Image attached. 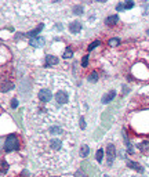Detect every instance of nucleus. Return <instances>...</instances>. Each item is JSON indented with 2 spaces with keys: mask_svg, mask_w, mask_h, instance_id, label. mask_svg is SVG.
Returning <instances> with one entry per match:
<instances>
[{
  "mask_svg": "<svg viewBox=\"0 0 149 177\" xmlns=\"http://www.w3.org/2000/svg\"><path fill=\"white\" fill-rule=\"evenodd\" d=\"M4 151L6 152H13V151H17L19 148V141H18V137L15 134H8L6 137V141H4Z\"/></svg>",
  "mask_w": 149,
  "mask_h": 177,
  "instance_id": "f257e3e1",
  "label": "nucleus"
},
{
  "mask_svg": "<svg viewBox=\"0 0 149 177\" xmlns=\"http://www.w3.org/2000/svg\"><path fill=\"white\" fill-rule=\"evenodd\" d=\"M115 156H116V148L113 144H108L106 147V163L109 166H112L113 160H115Z\"/></svg>",
  "mask_w": 149,
  "mask_h": 177,
  "instance_id": "f03ea898",
  "label": "nucleus"
},
{
  "mask_svg": "<svg viewBox=\"0 0 149 177\" xmlns=\"http://www.w3.org/2000/svg\"><path fill=\"white\" fill-rule=\"evenodd\" d=\"M115 96H116V91L115 90H109L108 93H105L104 96H102L101 102H102V104H108V102H110L113 98H115Z\"/></svg>",
  "mask_w": 149,
  "mask_h": 177,
  "instance_id": "7ed1b4c3",
  "label": "nucleus"
},
{
  "mask_svg": "<svg viewBox=\"0 0 149 177\" xmlns=\"http://www.w3.org/2000/svg\"><path fill=\"white\" fill-rule=\"evenodd\" d=\"M69 30H71L72 33H79L80 30H82V22H79V21H73V22H71L69 24Z\"/></svg>",
  "mask_w": 149,
  "mask_h": 177,
  "instance_id": "20e7f679",
  "label": "nucleus"
},
{
  "mask_svg": "<svg viewBox=\"0 0 149 177\" xmlns=\"http://www.w3.org/2000/svg\"><path fill=\"white\" fill-rule=\"evenodd\" d=\"M134 7V2H123V3H119L116 6V10L121 11V10H130V8Z\"/></svg>",
  "mask_w": 149,
  "mask_h": 177,
  "instance_id": "39448f33",
  "label": "nucleus"
},
{
  "mask_svg": "<svg viewBox=\"0 0 149 177\" xmlns=\"http://www.w3.org/2000/svg\"><path fill=\"white\" fill-rule=\"evenodd\" d=\"M59 64V58L55 55H46V65L47 66H52V65H58Z\"/></svg>",
  "mask_w": 149,
  "mask_h": 177,
  "instance_id": "423d86ee",
  "label": "nucleus"
},
{
  "mask_svg": "<svg viewBox=\"0 0 149 177\" xmlns=\"http://www.w3.org/2000/svg\"><path fill=\"white\" fill-rule=\"evenodd\" d=\"M29 44L33 47H41L44 44V39L40 37V36H37V37H32L29 40Z\"/></svg>",
  "mask_w": 149,
  "mask_h": 177,
  "instance_id": "0eeeda50",
  "label": "nucleus"
},
{
  "mask_svg": "<svg viewBox=\"0 0 149 177\" xmlns=\"http://www.w3.org/2000/svg\"><path fill=\"white\" fill-rule=\"evenodd\" d=\"M126 163H127V166H128V167L132 169V170H137V171H139V173H142V171H143V167H141V165H138L137 162H132V160H126Z\"/></svg>",
  "mask_w": 149,
  "mask_h": 177,
  "instance_id": "6e6552de",
  "label": "nucleus"
},
{
  "mask_svg": "<svg viewBox=\"0 0 149 177\" xmlns=\"http://www.w3.org/2000/svg\"><path fill=\"white\" fill-rule=\"evenodd\" d=\"M117 21H119V17L116 15V14H113V15H109L106 19H105V24L109 25V26H112V25H115Z\"/></svg>",
  "mask_w": 149,
  "mask_h": 177,
  "instance_id": "1a4fd4ad",
  "label": "nucleus"
},
{
  "mask_svg": "<svg viewBox=\"0 0 149 177\" xmlns=\"http://www.w3.org/2000/svg\"><path fill=\"white\" fill-rule=\"evenodd\" d=\"M43 26H44V25H43V24H40V25H39V28H36V29L30 30V32L28 33V36H29L30 39H32V37H37V35L40 33V30L43 29Z\"/></svg>",
  "mask_w": 149,
  "mask_h": 177,
  "instance_id": "9d476101",
  "label": "nucleus"
},
{
  "mask_svg": "<svg viewBox=\"0 0 149 177\" xmlns=\"http://www.w3.org/2000/svg\"><path fill=\"white\" fill-rule=\"evenodd\" d=\"M138 148H139L141 152H148L149 151V141H142V143L138 145Z\"/></svg>",
  "mask_w": 149,
  "mask_h": 177,
  "instance_id": "9b49d317",
  "label": "nucleus"
},
{
  "mask_svg": "<svg viewBox=\"0 0 149 177\" xmlns=\"http://www.w3.org/2000/svg\"><path fill=\"white\" fill-rule=\"evenodd\" d=\"M11 88H14V85L11 82H4L2 85V91H3V93H6V91H10Z\"/></svg>",
  "mask_w": 149,
  "mask_h": 177,
  "instance_id": "f8f14e48",
  "label": "nucleus"
},
{
  "mask_svg": "<svg viewBox=\"0 0 149 177\" xmlns=\"http://www.w3.org/2000/svg\"><path fill=\"white\" fill-rule=\"evenodd\" d=\"M88 152H90V148H88L87 144H84V145H82V148H80V155H82L83 158H86L88 155Z\"/></svg>",
  "mask_w": 149,
  "mask_h": 177,
  "instance_id": "ddd939ff",
  "label": "nucleus"
},
{
  "mask_svg": "<svg viewBox=\"0 0 149 177\" xmlns=\"http://www.w3.org/2000/svg\"><path fill=\"white\" fill-rule=\"evenodd\" d=\"M95 159H97V162H99V163L102 162V159H104V149H102V148H99L98 151H97Z\"/></svg>",
  "mask_w": 149,
  "mask_h": 177,
  "instance_id": "4468645a",
  "label": "nucleus"
},
{
  "mask_svg": "<svg viewBox=\"0 0 149 177\" xmlns=\"http://www.w3.org/2000/svg\"><path fill=\"white\" fill-rule=\"evenodd\" d=\"M123 138H124V143H126V145H127V149H128V152H130V154H132L131 144H130V141H128V137H127L126 132H123Z\"/></svg>",
  "mask_w": 149,
  "mask_h": 177,
  "instance_id": "2eb2a0df",
  "label": "nucleus"
},
{
  "mask_svg": "<svg viewBox=\"0 0 149 177\" xmlns=\"http://www.w3.org/2000/svg\"><path fill=\"white\" fill-rule=\"evenodd\" d=\"M72 55H73V51H72V49H71V47H66L65 51H63V54H62V57L68 60V58H71Z\"/></svg>",
  "mask_w": 149,
  "mask_h": 177,
  "instance_id": "dca6fc26",
  "label": "nucleus"
},
{
  "mask_svg": "<svg viewBox=\"0 0 149 177\" xmlns=\"http://www.w3.org/2000/svg\"><path fill=\"white\" fill-rule=\"evenodd\" d=\"M97 80H98V75H97V72H93V73L88 75V82L90 83H97Z\"/></svg>",
  "mask_w": 149,
  "mask_h": 177,
  "instance_id": "f3484780",
  "label": "nucleus"
},
{
  "mask_svg": "<svg viewBox=\"0 0 149 177\" xmlns=\"http://www.w3.org/2000/svg\"><path fill=\"white\" fill-rule=\"evenodd\" d=\"M7 170H8V163L6 160H2V174L7 173Z\"/></svg>",
  "mask_w": 149,
  "mask_h": 177,
  "instance_id": "a211bd4d",
  "label": "nucleus"
},
{
  "mask_svg": "<svg viewBox=\"0 0 149 177\" xmlns=\"http://www.w3.org/2000/svg\"><path fill=\"white\" fill-rule=\"evenodd\" d=\"M99 44H101V41H99V40L93 41V43H91L90 46L87 47V50H88V51H91V50H93V49H95V47H97V46H99Z\"/></svg>",
  "mask_w": 149,
  "mask_h": 177,
  "instance_id": "6ab92c4d",
  "label": "nucleus"
},
{
  "mask_svg": "<svg viewBox=\"0 0 149 177\" xmlns=\"http://www.w3.org/2000/svg\"><path fill=\"white\" fill-rule=\"evenodd\" d=\"M108 43H109V46H112V47H115V46H117L119 43H120V40H119L117 37H115V39H110L109 41H108Z\"/></svg>",
  "mask_w": 149,
  "mask_h": 177,
  "instance_id": "aec40b11",
  "label": "nucleus"
},
{
  "mask_svg": "<svg viewBox=\"0 0 149 177\" xmlns=\"http://www.w3.org/2000/svg\"><path fill=\"white\" fill-rule=\"evenodd\" d=\"M73 13L77 14V15H80V14L83 13V7H82V6H74V7H73Z\"/></svg>",
  "mask_w": 149,
  "mask_h": 177,
  "instance_id": "412c9836",
  "label": "nucleus"
},
{
  "mask_svg": "<svg viewBox=\"0 0 149 177\" xmlns=\"http://www.w3.org/2000/svg\"><path fill=\"white\" fill-rule=\"evenodd\" d=\"M87 65H88V55H84L83 60H82V66H83V68H86Z\"/></svg>",
  "mask_w": 149,
  "mask_h": 177,
  "instance_id": "4be33fe9",
  "label": "nucleus"
},
{
  "mask_svg": "<svg viewBox=\"0 0 149 177\" xmlns=\"http://www.w3.org/2000/svg\"><path fill=\"white\" fill-rule=\"evenodd\" d=\"M79 126H80V129H86V122H84V118H80V120H79Z\"/></svg>",
  "mask_w": 149,
  "mask_h": 177,
  "instance_id": "5701e85b",
  "label": "nucleus"
},
{
  "mask_svg": "<svg viewBox=\"0 0 149 177\" xmlns=\"http://www.w3.org/2000/svg\"><path fill=\"white\" fill-rule=\"evenodd\" d=\"M17 107H18V100L14 98L13 102H11V108H17Z\"/></svg>",
  "mask_w": 149,
  "mask_h": 177,
  "instance_id": "b1692460",
  "label": "nucleus"
},
{
  "mask_svg": "<svg viewBox=\"0 0 149 177\" xmlns=\"http://www.w3.org/2000/svg\"><path fill=\"white\" fill-rule=\"evenodd\" d=\"M143 11H145L143 14H149V6H143Z\"/></svg>",
  "mask_w": 149,
  "mask_h": 177,
  "instance_id": "393cba45",
  "label": "nucleus"
},
{
  "mask_svg": "<svg viewBox=\"0 0 149 177\" xmlns=\"http://www.w3.org/2000/svg\"><path fill=\"white\" fill-rule=\"evenodd\" d=\"M126 93H128V87L124 86V87H123V94H126Z\"/></svg>",
  "mask_w": 149,
  "mask_h": 177,
  "instance_id": "a878e982",
  "label": "nucleus"
},
{
  "mask_svg": "<svg viewBox=\"0 0 149 177\" xmlns=\"http://www.w3.org/2000/svg\"><path fill=\"white\" fill-rule=\"evenodd\" d=\"M104 177H109V176H108V174H104Z\"/></svg>",
  "mask_w": 149,
  "mask_h": 177,
  "instance_id": "bb28decb",
  "label": "nucleus"
},
{
  "mask_svg": "<svg viewBox=\"0 0 149 177\" xmlns=\"http://www.w3.org/2000/svg\"><path fill=\"white\" fill-rule=\"evenodd\" d=\"M148 33H149V30H148Z\"/></svg>",
  "mask_w": 149,
  "mask_h": 177,
  "instance_id": "cd10ccee",
  "label": "nucleus"
}]
</instances>
